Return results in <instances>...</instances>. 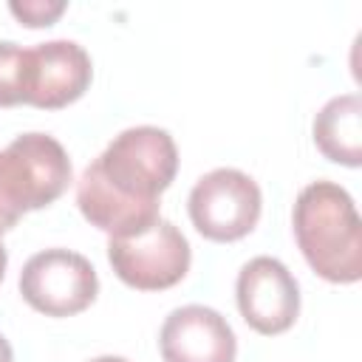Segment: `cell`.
Here are the masks:
<instances>
[{
    "label": "cell",
    "instance_id": "5bb4252c",
    "mask_svg": "<svg viewBox=\"0 0 362 362\" xmlns=\"http://www.w3.org/2000/svg\"><path fill=\"white\" fill-rule=\"evenodd\" d=\"M6 263H8V255H6V246H3V240H0V280H3V274H6Z\"/></svg>",
    "mask_w": 362,
    "mask_h": 362
},
{
    "label": "cell",
    "instance_id": "7c38bea8",
    "mask_svg": "<svg viewBox=\"0 0 362 362\" xmlns=\"http://www.w3.org/2000/svg\"><path fill=\"white\" fill-rule=\"evenodd\" d=\"M8 8L23 25L40 28V25H51L65 11V3L62 0H23V3L14 0L8 3Z\"/></svg>",
    "mask_w": 362,
    "mask_h": 362
},
{
    "label": "cell",
    "instance_id": "4fadbf2b",
    "mask_svg": "<svg viewBox=\"0 0 362 362\" xmlns=\"http://www.w3.org/2000/svg\"><path fill=\"white\" fill-rule=\"evenodd\" d=\"M0 362H14V354H11V345L8 339L0 334Z\"/></svg>",
    "mask_w": 362,
    "mask_h": 362
},
{
    "label": "cell",
    "instance_id": "52a82bcc",
    "mask_svg": "<svg viewBox=\"0 0 362 362\" xmlns=\"http://www.w3.org/2000/svg\"><path fill=\"white\" fill-rule=\"evenodd\" d=\"M235 297L246 325L266 337L288 331L300 314V286L294 274L269 255L243 263L238 272Z\"/></svg>",
    "mask_w": 362,
    "mask_h": 362
},
{
    "label": "cell",
    "instance_id": "277c9868",
    "mask_svg": "<svg viewBox=\"0 0 362 362\" xmlns=\"http://www.w3.org/2000/svg\"><path fill=\"white\" fill-rule=\"evenodd\" d=\"M107 260L122 283L139 291H161L184 280L189 272V243L178 226L158 218L153 226L136 235L110 238Z\"/></svg>",
    "mask_w": 362,
    "mask_h": 362
},
{
    "label": "cell",
    "instance_id": "5b68a950",
    "mask_svg": "<svg viewBox=\"0 0 362 362\" xmlns=\"http://www.w3.org/2000/svg\"><path fill=\"white\" fill-rule=\"evenodd\" d=\"M263 195L252 175L235 167H218L201 175L189 192L192 226L218 243L249 235L260 218Z\"/></svg>",
    "mask_w": 362,
    "mask_h": 362
},
{
    "label": "cell",
    "instance_id": "7a4b0ae2",
    "mask_svg": "<svg viewBox=\"0 0 362 362\" xmlns=\"http://www.w3.org/2000/svg\"><path fill=\"white\" fill-rule=\"evenodd\" d=\"M294 238L308 266L328 283L362 277V221L354 198L334 181H311L291 212Z\"/></svg>",
    "mask_w": 362,
    "mask_h": 362
},
{
    "label": "cell",
    "instance_id": "8fae6325",
    "mask_svg": "<svg viewBox=\"0 0 362 362\" xmlns=\"http://www.w3.org/2000/svg\"><path fill=\"white\" fill-rule=\"evenodd\" d=\"M25 51L17 42L0 40V107L25 102Z\"/></svg>",
    "mask_w": 362,
    "mask_h": 362
},
{
    "label": "cell",
    "instance_id": "ba28073f",
    "mask_svg": "<svg viewBox=\"0 0 362 362\" xmlns=\"http://www.w3.org/2000/svg\"><path fill=\"white\" fill-rule=\"evenodd\" d=\"M93 76L88 51L74 40H51L25 51V102L59 110L76 102Z\"/></svg>",
    "mask_w": 362,
    "mask_h": 362
},
{
    "label": "cell",
    "instance_id": "9a60e30c",
    "mask_svg": "<svg viewBox=\"0 0 362 362\" xmlns=\"http://www.w3.org/2000/svg\"><path fill=\"white\" fill-rule=\"evenodd\" d=\"M90 362H127L124 356H96V359H90Z\"/></svg>",
    "mask_w": 362,
    "mask_h": 362
},
{
    "label": "cell",
    "instance_id": "30bf717a",
    "mask_svg": "<svg viewBox=\"0 0 362 362\" xmlns=\"http://www.w3.org/2000/svg\"><path fill=\"white\" fill-rule=\"evenodd\" d=\"M317 150L345 167L362 164V99L359 93L334 96L314 116Z\"/></svg>",
    "mask_w": 362,
    "mask_h": 362
},
{
    "label": "cell",
    "instance_id": "9c48e42d",
    "mask_svg": "<svg viewBox=\"0 0 362 362\" xmlns=\"http://www.w3.org/2000/svg\"><path fill=\"white\" fill-rule=\"evenodd\" d=\"M158 348L164 362H235L238 339L215 308L181 305L167 314Z\"/></svg>",
    "mask_w": 362,
    "mask_h": 362
},
{
    "label": "cell",
    "instance_id": "6da1fadb",
    "mask_svg": "<svg viewBox=\"0 0 362 362\" xmlns=\"http://www.w3.org/2000/svg\"><path fill=\"white\" fill-rule=\"evenodd\" d=\"M178 173V150L167 130L139 124L122 130L76 181V204L85 221L110 238L153 226L158 195Z\"/></svg>",
    "mask_w": 362,
    "mask_h": 362
},
{
    "label": "cell",
    "instance_id": "8992f818",
    "mask_svg": "<svg viewBox=\"0 0 362 362\" xmlns=\"http://www.w3.org/2000/svg\"><path fill=\"white\" fill-rule=\"evenodd\" d=\"M99 291L90 260L71 249H45L25 260L20 272L23 300L45 317H71L85 311Z\"/></svg>",
    "mask_w": 362,
    "mask_h": 362
},
{
    "label": "cell",
    "instance_id": "3957f363",
    "mask_svg": "<svg viewBox=\"0 0 362 362\" xmlns=\"http://www.w3.org/2000/svg\"><path fill=\"white\" fill-rule=\"evenodd\" d=\"M71 184V158L48 133H23L0 150V232L28 209L54 204Z\"/></svg>",
    "mask_w": 362,
    "mask_h": 362
}]
</instances>
